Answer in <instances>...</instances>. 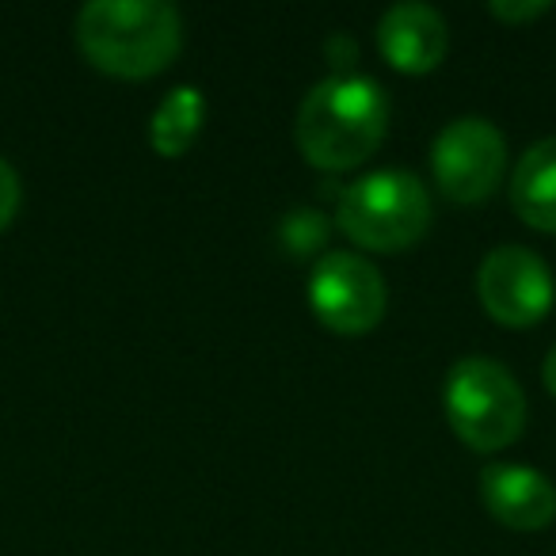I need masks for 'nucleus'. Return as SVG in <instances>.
<instances>
[{"instance_id": "obj_4", "label": "nucleus", "mask_w": 556, "mask_h": 556, "mask_svg": "<svg viewBox=\"0 0 556 556\" xmlns=\"http://www.w3.org/2000/svg\"><path fill=\"white\" fill-rule=\"evenodd\" d=\"M446 419L477 454H500L526 427L522 386L495 358H462L446 378Z\"/></svg>"}, {"instance_id": "obj_1", "label": "nucleus", "mask_w": 556, "mask_h": 556, "mask_svg": "<svg viewBox=\"0 0 556 556\" xmlns=\"http://www.w3.org/2000/svg\"><path fill=\"white\" fill-rule=\"evenodd\" d=\"M389 130V96L378 80L332 73L298 111V149L320 172H351L366 164Z\"/></svg>"}, {"instance_id": "obj_10", "label": "nucleus", "mask_w": 556, "mask_h": 556, "mask_svg": "<svg viewBox=\"0 0 556 556\" xmlns=\"http://www.w3.org/2000/svg\"><path fill=\"white\" fill-rule=\"evenodd\" d=\"M510 206L530 229L556 232V138H541L510 176Z\"/></svg>"}, {"instance_id": "obj_9", "label": "nucleus", "mask_w": 556, "mask_h": 556, "mask_svg": "<svg viewBox=\"0 0 556 556\" xmlns=\"http://www.w3.org/2000/svg\"><path fill=\"white\" fill-rule=\"evenodd\" d=\"M378 50L396 73L424 77L450 50L446 20L431 4H393L378 24Z\"/></svg>"}, {"instance_id": "obj_8", "label": "nucleus", "mask_w": 556, "mask_h": 556, "mask_svg": "<svg viewBox=\"0 0 556 556\" xmlns=\"http://www.w3.org/2000/svg\"><path fill=\"white\" fill-rule=\"evenodd\" d=\"M480 495L488 515L507 530H545L556 518V484L526 465H484Z\"/></svg>"}, {"instance_id": "obj_5", "label": "nucleus", "mask_w": 556, "mask_h": 556, "mask_svg": "<svg viewBox=\"0 0 556 556\" xmlns=\"http://www.w3.org/2000/svg\"><path fill=\"white\" fill-rule=\"evenodd\" d=\"M431 168H434V184H439V191L450 202H457V206H480L503 184L507 141H503V134L488 118L477 115L454 118L434 138Z\"/></svg>"}, {"instance_id": "obj_3", "label": "nucleus", "mask_w": 556, "mask_h": 556, "mask_svg": "<svg viewBox=\"0 0 556 556\" xmlns=\"http://www.w3.org/2000/svg\"><path fill=\"white\" fill-rule=\"evenodd\" d=\"M340 229L370 252H404L431 229V194L412 172H370L343 191Z\"/></svg>"}, {"instance_id": "obj_15", "label": "nucleus", "mask_w": 556, "mask_h": 556, "mask_svg": "<svg viewBox=\"0 0 556 556\" xmlns=\"http://www.w3.org/2000/svg\"><path fill=\"white\" fill-rule=\"evenodd\" d=\"M325 54H328V62L336 65V70H351V65L358 62V42L351 39V35H332V39L325 42Z\"/></svg>"}, {"instance_id": "obj_13", "label": "nucleus", "mask_w": 556, "mask_h": 556, "mask_svg": "<svg viewBox=\"0 0 556 556\" xmlns=\"http://www.w3.org/2000/svg\"><path fill=\"white\" fill-rule=\"evenodd\" d=\"M548 9H553V4H545V0H495V4H488V16L507 27H526L545 16Z\"/></svg>"}, {"instance_id": "obj_11", "label": "nucleus", "mask_w": 556, "mask_h": 556, "mask_svg": "<svg viewBox=\"0 0 556 556\" xmlns=\"http://www.w3.org/2000/svg\"><path fill=\"white\" fill-rule=\"evenodd\" d=\"M202 123H206V100H202V92L191 85H179L164 96L161 108L149 118V146L164 161H176V156H184L194 146V138L202 134Z\"/></svg>"}, {"instance_id": "obj_14", "label": "nucleus", "mask_w": 556, "mask_h": 556, "mask_svg": "<svg viewBox=\"0 0 556 556\" xmlns=\"http://www.w3.org/2000/svg\"><path fill=\"white\" fill-rule=\"evenodd\" d=\"M20 199H24V191H20L16 168L0 156V232L12 225V217H16V210H20Z\"/></svg>"}, {"instance_id": "obj_16", "label": "nucleus", "mask_w": 556, "mask_h": 556, "mask_svg": "<svg viewBox=\"0 0 556 556\" xmlns=\"http://www.w3.org/2000/svg\"><path fill=\"white\" fill-rule=\"evenodd\" d=\"M541 381H545V389L556 396V343H553V351L545 355V366H541Z\"/></svg>"}, {"instance_id": "obj_2", "label": "nucleus", "mask_w": 556, "mask_h": 556, "mask_svg": "<svg viewBox=\"0 0 556 556\" xmlns=\"http://www.w3.org/2000/svg\"><path fill=\"white\" fill-rule=\"evenodd\" d=\"M77 47L108 77L149 80L176 62L184 20L164 0H92L77 16Z\"/></svg>"}, {"instance_id": "obj_6", "label": "nucleus", "mask_w": 556, "mask_h": 556, "mask_svg": "<svg viewBox=\"0 0 556 556\" xmlns=\"http://www.w3.org/2000/svg\"><path fill=\"white\" fill-rule=\"evenodd\" d=\"M309 305L328 332L366 336L386 317L389 290L381 282V270L363 255L328 252L309 275Z\"/></svg>"}, {"instance_id": "obj_12", "label": "nucleus", "mask_w": 556, "mask_h": 556, "mask_svg": "<svg viewBox=\"0 0 556 556\" xmlns=\"http://www.w3.org/2000/svg\"><path fill=\"white\" fill-rule=\"evenodd\" d=\"M328 232H332V225H328V217L320 214V210H290L287 217H282V225H278V237H282V244H287L290 255H313L320 252V248L328 244Z\"/></svg>"}, {"instance_id": "obj_7", "label": "nucleus", "mask_w": 556, "mask_h": 556, "mask_svg": "<svg viewBox=\"0 0 556 556\" xmlns=\"http://www.w3.org/2000/svg\"><path fill=\"white\" fill-rule=\"evenodd\" d=\"M477 294L488 317L503 328H530L553 309L556 287L541 255L507 244L484 255L477 270Z\"/></svg>"}]
</instances>
